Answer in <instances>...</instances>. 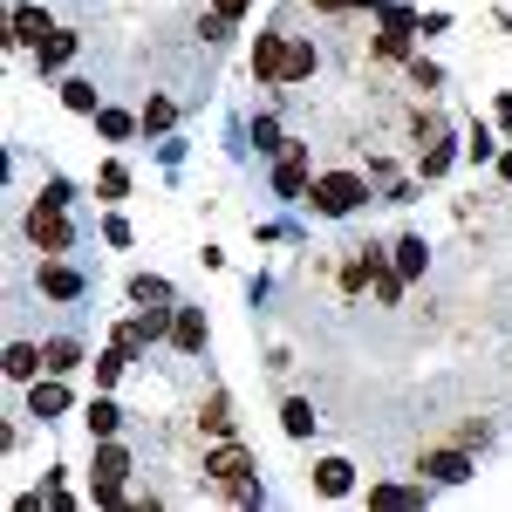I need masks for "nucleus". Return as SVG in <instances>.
Returning <instances> with one entry per match:
<instances>
[{
  "instance_id": "f257e3e1",
  "label": "nucleus",
  "mask_w": 512,
  "mask_h": 512,
  "mask_svg": "<svg viewBox=\"0 0 512 512\" xmlns=\"http://www.w3.org/2000/svg\"><path fill=\"white\" fill-rule=\"evenodd\" d=\"M198 472L212 478L233 506H260V499H267V492L253 485V451H246V444H233V437H219V444L205 451V465H198Z\"/></svg>"
},
{
  "instance_id": "f03ea898",
  "label": "nucleus",
  "mask_w": 512,
  "mask_h": 512,
  "mask_svg": "<svg viewBox=\"0 0 512 512\" xmlns=\"http://www.w3.org/2000/svg\"><path fill=\"white\" fill-rule=\"evenodd\" d=\"M362 198H369V171H321L315 185H308L315 219H349Z\"/></svg>"
},
{
  "instance_id": "7ed1b4c3",
  "label": "nucleus",
  "mask_w": 512,
  "mask_h": 512,
  "mask_svg": "<svg viewBox=\"0 0 512 512\" xmlns=\"http://www.w3.org/2000/svg\"><path fill=\"white\" fill-rule=\"evenodd\" d=\"M123 478H130V451L117 437H96V458H89V506H123Z\"/></svg>"
},
{
  "instance_id": "20e7f679",
  "label": "nucleus",
  "mask_w": 512,
  "mask_h": 512,
  "mask_svg": "<svg viewBox=\"0 0 512 512\" xmlns=\"http://www.w3.org/2000/svg\"><path fill=\"white\" fill-rule=\"evenodd\" d=\"M21 233H28V246H35V253H69V246H76L69 205H55V198H35V205H28Z\"/></svg>"
},
{
  "instance_id": "39448f33",
  "label": "nucleus",
  "mask_w": 512,
  "mask_h": 512,
  "mask_svg": "<svg viewBox=\"0 0 512 512\" xmlns=\"http://www.w3.org/2000/svg\"><path fill=\"white\" fill-rule=\"evenodd\" d=\"M478 472V458L465 444H431V451H417V478H431V485H465Z\"/></svg>"
},
{
  "instance_id": "423d86ee",
  "label": "nucleus",
  "mask_w": 512,
  "mask_h": 512,
  "mask_svg": "<svg viewBox=\"0 0 512 512\" xmlns=\"http://www.w3.org/2000/svg\"><path fill=\"white\" fill-rule=\"evenodd\" d=\"M287 41L294 35H280V28H267V35L253 41V82L260 89H287Z\"/></svg>"
},
{
  "instance_id": "0eeeda50",
  "label": "nucleus",
  "mask_w": 512,
  "mask_h": 512,
  "mask_svg": "<svg viewBox=\"0 0 512 512\" xmlns=\"http://www.w3.org/2000/svg\"><path fill=\"white\" fill-rule=\"evenodd\" d=\"M35 287L48 294V301H82V294H89V280H82L76 267H62L55 253H41V267H35Z\"/></svg>"
},
{
  "instance_id": "6e6552de",
  "label": "nucleus",
  "mask_w": 512,
  "mask_h": 512,
  "mask_svg": "<svg viewBox=\"0 0 512 512\" xmlns=\"http://www.w3.org/2000/svg\"><path fill=\"white\" fill-rule=\"evenodd\" d=\"M48 35H55V21H48V7H28V0H21V7L7 14V48H41Z\"/></svg>"
},
{
  "instance_id": "1a4fd4ad",
  "label": "nucleus",
  "mask_w": 512,
  "mask_h": 512,
  "mask_svg": "<svg viewBox=\"0 0 512 512\" xmlns=\"http://www.w3.org/2000/svg\"><path fill=\"white\" fill-rule=\"evenodd\" d=\"M274 192L280 198H308V144L287 137V151H280V164H274Z\"/></svg>"
},
{
  "instance_id": "9d476101",
  "label": "nucleus",
  "mask_w": 512,
  "mask_h": 512,
  "mask_svg": "<svg viewBox=\"0 0 512 512\" xmlns=\"http://www.w3.org/2000/svg\"><path fill=\"white\" fill-rule=\"evenodd\" d=\"M308 485H315V499H349V492H355V465H349V458H315Z\"/></svg>"
},
{
  "instance_id": "9b49d317",
  "label": "nucleus",
  "mask_w": 512,
  "mask_h": 512,
  "mask_svg": "<svg viewBox=\"0 0 512 512\" xmlns=\"http://www.w3.org/2000/svg\"><path fill=\"white\" fill-rule=\"evenodd\" d=\"M205 342H212L205 308H178V321H171V349H178V355H205Z\"/></svg>"
},
{
  "instance_id": "f8f14e48",
  "label": "nucleus",
  "mask_w": 512,
  "mask_h": 512,
  "mask_svg": "<svg viewBox=\"0 0 512 512\" xmlns=\"http://www.w3.org/2000/svg\"><path fill=\"white\" fill-rule=\"evenodd\" d=\"M62 410H69V390H62V376H35V383H28V417L55 424Z\"/></svg>"
},
{
  "instance_id": "ddd939ff",
  "label": "nucleus",
  "mask_w": 512,
  "mask_h": 512,
  "mask_svg": "<svg viewBox=\"0 0 512 512\" xmlns=\"http://www.w3.org/2000/svg\"><path fill=\"white\" fill-rule=\"evenodd\" d=\"M76 48H82L76 28H55V35L35 48V76H55V69H69V55H76Z\"/></svg>"
},
{
  "instance_id": "4468645a",
  "label": "nucleus",
  "mask_w": 512,
  "mask_h": 512,
  "mask_svg": "<svg viewBox=\"0 0 512 512\" xmlns=\"http://www.w3.org/2000/svg\"><path fill=\"white\" fill-rule=\"evenodd\" d=\"M198 431H205V437H233V431H239L233 396H226V390H212L205 403H198Z\"/></svg>"
},
{
  "instance_id": "2eb2a0df",
  "label": "nucleus",
  "mask_w": 512,
  "mask_h": 512,
  "mask_svg": "<svg viewBox=\"0 0 512 512\" xmlns=\"http://www.w3.org/2000/svg\"><path fill=\"white\" fill-rule=\"evenodd\" d=\"M35 376H48L41 342H7V383H35Z\"/></svg>"
},
{
  "instance_id": "dca6fc26",
  "label": "nucleus",
  "mask_w": 512,
  "mask_h": 512,
  "mask_svg": "<svg viewBox=\"0 0 512 512\" xmlns=\"http://www.w3.org/2000/svg\"><path fill=\"white\" fill-rule=\"evenodd\" d=\"M82 424H89V437H117L123 431V403L110 390H96V396H89V410H82Z\"/></svg>"
},
{
  "instance_id": "f3484780",
  "label": "nucleus",
  "mask_w": 512,
  "mask_h": 512,
  "mask_svg": "<svg viewBox=\"0 0 512 512\" xmlns=\"http://www.w3.org/2000/svg\"><path fill=\"white\" fill-rule=\"evenodd\" d=\"M369 506H431V478H417V485L383 478V485H369Z\"/></svg>"
},
{
  "instance_id": "a211bd4d",
  "label": "nucleus",
  "mask_w": 512,
  "mask_h": 512,
  "mask_svg": "<svg viewBox=\"0 0 512 512\" xmlns=\"http://www.w3.org/2000/svg\"><path fill=\"white\" fill-rule=\"evenodd\" d=\"M315 403H308V396H287V403H280V431L294 437V444H301V437H315Z\"/></svg>"
},
{
  "instance_id": "6ab92c4d",
  "label": "nucleus",
  "mask_w": 512,
  "mask_h": 512,
  "mask_svg": "<svg viewBox=\"0 0 512 512\" xmlns=\"http://www.w3.org/2000/svg\"><path fill=\"white\" fill-rule=\"evenodd\" d=\"M424 267H431L424 233H403V239H396V274H403V280H424Z\"/></svg>"
},
{
  "instance_id": "aec40b11",
  "label": "nucleus",
  "mask_w": 512,
  "mask_h": 512,
  "mask_svg": "<svg viewBox=\"0 0 512 512\" xmlns=\"http://www.w3.org/2000/svg\"><path fill=\"white\" fill-rule=\"evenodd\" d=\"M41 355H48V376H69V369H82V342H76V335L41 342Z\"/></svg>"
},
{
  "instance_id": "412c9836",
  "label": "nucleus",
  "mask_w": 512,
  "mask_h": 512,
  "mask_svg": "<svg viewBox=\"0 0 512 512\" xmlns=\"http://www.w3.org/2000/svg\"><path fill=\"white\" fill-rule=\"evenodd\" d=\"M451 164H458V144H451V137H437V144L417 151V178H444Z\"/></svg>"
},
{
  "instance_id": "4be33fe9",
  "label": "nucleus",
  "mask_w": 512,
  "mask_h": 512,
  "mask_svg": "<svg viewBox=\"0 0 512 512\" xmlns=\"http://www.w3.org/2000/svg\"><path fill=\"white\" fill-rule=\"evenodd\" d=\"M315 69H321V48H315V41H301V35H294V41H287V82H308Z\"/></svg>"
},
{
  "instance_id": "5701e85b",
  "label": "nucleus",
  "mask_w": 512,
  "mask_h": 512,
  "mask_svg": "<svg viewBox=\"0 0 512 512\" xmlns=\"http://www.w3.org/2000/svg\"><path fill=\"white\" fill-rule=\"evenodd\" d=\"M62 110H76V117H96V110H103V96H96V82L69 76V82H62Z\"/></svg>"
},
{
  "instance_id": "b1692460",
  "label": "nucleus",
  "mask_w": 512,
  "mask_h": 512,
  "mask_svg": "<svg viewBox=\"0 0 512 512\" xmlns=\"http://www.w3.org/2000/svg\"><path fill=\"white\" fill-rule=\"evenodd\" d=\"M465 158H472V164L499 158V137H492V123H485V117H472V123H465Z\"/></svg>"
},
{
  "instance_id": "393cba45",
  "label": "nucleus",
  "mask_w": 512,
  "mask_h": 512,
  "mask_svg": "<svg viewBox=\"0 0 512 512\" xmlns=\"http://www.w3.org/2000/svg\"><path fill=\"white\" fill-rule=\"evenodd\" d=\"M123 369H130V355H123L117 342H110V349L96 355V390H117V383H123Z\"/></svg>"
},
{
  "instance_id": "a878e982",
  "label": "nucleus",
  "mask_w": 512,
  "mask_h": 512,
  "mask_svg": "<svg viewBox=\"0 0 512 512\" xmlns=\"http://www.w3.org/2000/svg\"><path fill=\"white\" fill-rule=\"evenodd\" d=\"M96 130L110 144H130V130H144V117H123V110H96Z\"/></svg>"
},
{
  "instance_id": "bb28decb",
  "label": "nucleus",
  "mask_w": 512,
  "mask_h": 512,
  "mask_svg": "<svg viewBox=\"0 0 512 512\" xmlns=\"http://www.w3.org/2000/svg\"><path fill=\"white\" fill-rule=\"evenodd\" d=\"M130 301H137V308H158V301H171V287H164L158 274H137L130 280Z\"/></svg>"
},
{
  "instance_id": "cd10ccee",
  "label": "nucleus",
  "mask_w": 512,
  "mask_h": 512,
  "mask_svg": "<svg viewBox=\"0 0 512 512\" xmlns=\"http://www.w3.org/2000/svg\"><path fill=\"white\" fill-rule=\"evenodd\" d=\"M96 192H103L110 205H117V198L130 192V171H123V164H103V171H96Z\"/></svg>"
},
{
  "instance_id": "c85d7f7f",
  "label": "nucleus",
  "mask_w": 512,
  "mask_h": 512,
  "mask_svg": "<svg viewBox=\"0 0 512 512\" xmlns=\"http://www.w3.org/2000/svg\"><path fill=\"white\" fill-rule=\"evenodd\" d=\"M376 62H410V35H390V28H376Z\"/></svg>"
},
{
  "instance_id": "c756f323",
  "label": "nucleus",
  "mask_w": 512,
  "mask_h": 512,
  "mask_svg": "<svg viewBox=\"0 0 512 512\" xmlns=\"http://www.w3.org/2000/svg\"><path fill=\"white\" fill-rule=\"evenodd\" d=\"M137 117H144V130H171V117H178V103H171V96H151V103H144Z\"/></svg>"
},
{
  "instance_id": "7c9ffc66",
  "label": "nucleus",
  "mask_w": 512,
  "mask_h": 512,
  "mask_svg": "<svg viewBox=\"0 0 512 512\" xmlns=\"http://www.w3.org/2000/svg\"><path fill=\"white\" fill-rule=\"evenodd\" d=\"M410 82H417L424 96H437V82H444V69H437V62H424V55H410Z\"/></svg>"
},
{
  "instance_id": "2f4dec72",
  "label": "nucleus",
  "mask_w": 512,
  "mask_h": 512,
  "mask_svg": "<svg viewBox=\"0 0 512 512\" xmlns=\"http://www.w3.org/2000/svg\"><path fill=\"white\" fill-rule=\"evenodd\" d=\"M383 28H390V35H417L424 14H410V7H383Z\"/></svg>"
},
{
  "instance_id": "473e14b6",
  "label": "nucleus",
  "mask_w": 512,
  "mask_h": 512,
  "mask_svg": "<svg viewBox=\"0 0 512 512\" xmlns=\"http://www.w3.org/2000/svg\"><path fill=\"white\" fill-rule=\"evenodd\" d=\"M321 14H355V7H362V14H383V7H390V0H315Z\"/></svg>"
},
{
  "instance_id": "72a5a7b5",
  "label": "nucleus",
  "mask_w": 512,
  "mask_h": 512,
  "mask_svg": "<svg viewBox=\"0 0 512 512\" xmlns=\"http://www.w3.org/2000/svg\"><path fill=\"white\" fill-rule=\"evenodd\" d=\"M253 144H260V151H287V137H280V123H274V117L253 123Z\"/></svg>"
},
{
  "instance_id": "f704fd0d",
  "label": "nucleus",
  "mask_w": 512,
  "mask_h": 512,
  "mask_svg": "<svg viewBox=\"0 0 512 512\" xmlns=\"http://www.w3.org/2000/svg\"><path fill=\"white\" fill-rule=\"evenodd\" d=\"M492 117H499V130H506V144H512V89H499V96H492Z\"/></svg>"
},
{
  "instance_id": "c9c22d12",
  "label": "nucleus",
  "mask_w": 512,
  "mask_h": 512,
  "mask_svg": "<svg viewBox=\"0 0 512 512\" xmlns=\"http://www.w3.org/2000/svg\"><path fill=\"white\" fill-rule=\"evenodd\" d=\"M485 437H492L485 424H458V431H451V444H465V451H472V444H485Z\"/></svg>"
},
{
  "instance_id": "e433bc0d",
  "label": "nucleus",
  "mask_w": 512,
  "mask_h": 512,
  "mask_svg": "<svg viewBox=\"0 0 512 512\" xmlns=\"http://www.w3.org/2000/svg\"><path fill=\"white\" fill-rule=\"evenodd\" d=\"M212 7H219V14H226V21H239V14H246V7H253V0H212Z\"/></svg>"
},
{
  "instance_id": "4c0bfd02",
  "label": "nucleus",
  "mask_w": 512,
  "mask_h": 512,
  "mask_svg": "<svg viewBox=\"0 0 512 512\" xmlns=\"http://www.w3.org/2000/svg\"><path fill=\"white\" fill-rule=\"evenodd\" d=\"M499 178H506V185H512V151H499Z\"/></svg>"
}]
</instances>
